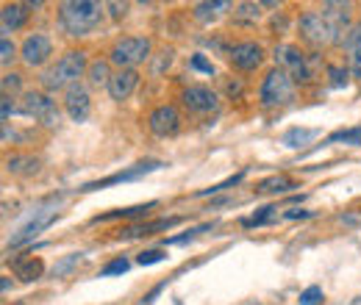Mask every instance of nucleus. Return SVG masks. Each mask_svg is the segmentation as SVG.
<instances>
[{
    "mask_svg": "<svg viewBox=\"0 0 361 305\" xmlns=\"http://www.w3.org/2000/svg\"><path fill=\"white\" fill-rule=\"evenodd\" d=\"M103 8L95 0H64L59 3V25L67 36H87L101 25Z\"/></svg>",
    "mask_w": 361,
    "mask_h": 305,
    "instance_id": "obj_1",
    "label": "nucleus"
},
{
    "mask_svg": "<svg viewBox=\"0 0 361 305\" xmlns=\"http://www.w3.org/2000/svg\"><path fill=\"white\" fill-rule=\"evenodd\" d=\"M89 70V61H87V53L84 50H67L53 67H47L45 73H42V87H45V92H67L70 87H75L78 84V78L84 75Z\"/></svg>",
    "mask_w": 361,
    "mask_h": 305,
    "instance_id": "obj_2",
    "label": "nucleus"
},
{
    "mask_svg": "<svg viewBox=\"0 0 361 305\" xmlns=\"http://www.w3.org/2000/svg\"><path fill=\"white\" fill-rule=\"evenodd\" d=\"M150 50H153V42L147 36H122L120 42H115L109 61L120 70H133L136 64L150 59Z\"/></svg>",
    "mask_w": 361,
    "mask_h": 305,
    "instance_id": "obj_3",
    "label": "nucleus"
},
{
    "mask_svg": "<svg viewBox=\"0 0 361 305\" xmlns=\"http://www.w3.org/2000/svg\"><path fill=\"white\" fill-rule=\"evenodd\" d=\"M295 95V81L283 73V70H270L258 87V103L264 108H275V105H283V103L292 101Z\"/></svg>",
    "mask_w": 361,
    "mask_h": 305,
    "instance_id": "obj_4",
    "label": "nucleus"
},
{
    "mask_svg": "<svg viewBox=\"0 0 361 305\" xmlns=\"http://www.w3.org/2000/svg\"><path fill=\"white\" fill-rule=\"evenodd\" d=\"M59 216V211H56V205H45V208H36L31 216H28V222H22L14 233H11V239H8V250H20V247H25V244H31L53 219Z\"/></svg>",
    "mask_w": 361,
    "mask_h": 305,
    "instance_id": "obj_5",
    "label": "nucleus"
},
{
    "mask_svg": "<svg viewBox=\"0 0 361 305\" xmlns=\"http://www.w3.org/2000/svg\"><path fill=\"white\" fill-rule=\"evenodd\" d=\"M275 61H278V70H283L295 84H309L311 81V70H309V59L300 47L295 45H278L272 50Z\"/></svg>",
    "mask_w": 361,
    "mask_h": 305,
    "instance_id": "obj_6",
    "label": "nucleus"
},
{
    "mask_svg": "<svg viewBox=\"0 0 361 305\" xmlns=\"http://www.w3.org/2000/svg\"><path fill=\"white\" fill-rule=\"evenodd\" d=\"M17 111L25 114V117L39 119L45 128H56L59 125V108L45 92H25L20 105H17Z\"/></svg>",
    "mask_w": 361,
    "mask_h": 305,
    "instance_id": "obj_7",
    "label": "nucleus"
},
{
    "mask_svg": "<svg viewBox=\"0 0 361 305\" xmlns=\"http://www.w3.org/2000/svg\"><path fill=\"white\" fill-rule=\"evenodd\" d=\"M320 11H323V17H325V22H328V28L334 34V42L337 45L345 42L348 31L353 28V3H337V0H331V3H323Z\"/></svg>",
    "mask_w": 361,
    "mask_h": 305,
    "instance_id": "obj_8",
    "label": "nucleus"
},
{
    "mask_svg": "<svg viewBox=\"0 0 361 305\" xmlns=\"http://www.w3.org/2000/svg\"><path fill=\"white\" fill-rule=\"evenodd\" d=\"M297 25H300V34H303V39H306L309 45H314V47L337 45V42H334V34H331V28H328V22H325V17H323V11H314V8L303 11Z\"/></svg>",
    "mask_w": 361,
    "mask_h": 305,
    "instance_id": "obj_9",
    "label": "nucleus"
},
{
    "mask_svg": "<svg viewBox=\"0 0 361 305\" xmlns=\"http://www.w3.org/2000/svg\"><path fill=\"white\" fill-rule=\"evenodd\" d=\"M147 128H150V133L159 136V139L175 136V133L181 131V114H178V108L170 105V103L153 108L150 117H147Z\"/></svg>",
    "mask_w": 361,
    "mask_h": 305,
    "instance_id": "obj_10",
    "label": "nucleus"
},
{
    "mask_svg": "<svg viewBox=\"0 0 361 305\" xmlns=\"http://www.w3.org/2000/svg\"><path fill=\"white\" fill-rule=\"evenodd\" d=\"M50 53H53V42H50V36H45V34H31V36H25V42H22V47H20V59H22L25 67H42V64L50 59Z\"/></svg>",
    "mask_w": 361,
    "mask_h": 305,
    "instance_id": "obj_11",
    "label": "nucleus"
},
{
    "mask_svg": "<svg viewBox=\"0 0 361 305\" xmlns=\"http://www.w3.org/2000/svg\"><path fill=\"white\" fill-rule=\"evenodd\" d=\"M228 61L242 73H253L264 61V47L258 42H240L228 50Z\"/></svg>",
    "mask_w": 361,
    "mask_h": 305,
    "instance_id": "obj_12",
    "label": "nucleus"
},
{
    "mask_svg": "<svg viewBox=\"0 0 361 305\" xmlns=\"http://www.w3.org/2000/svg\"><path fill=\"white\" fill-rule=\"evenodd\" d=\"M159 167H161L159 161H145V164H136V167H131V170L115 172V175H109V178H101V181H92V184H84V186H81V192H98V189H109V186H115V184L136 181V178H142V175H147V172H153V170H159Z\"/></svg>",
    "mask_w": 361,
    "mask_h": 305,
    "instance_id": "obj_13",
    "label": "nucleus"
},
{
    "mask_svg": "<svg viewBox=\"0 0 361 305\" xmlns=\"http://www.w3.org/2000/svg\"><path fill=\"white\" fill-rule=\"evenodd\" d=\"M64 108H67V114H70V119H73V122H87V119H89V114H92L89 92H87L81 84L70 87V89L64 92Z\"/></svg>",
    "mask_w": 361,
    "mask_h": 305,
    "instance_id": "obj_14",
    "label": "nucleus"
},
{
    "mask_svg": "<svg viewBox=\"0 0 361 305\" xmlns=\"http://www.w3.org/2000/svg\"><path fill=\"white\" fill-rule=\"evenodd\" d=\"M181 103H184L189 111H195V114H209V111H214V108L220 105L217 92H212L209 87H189V89H184Z\"/></svg>",
    "mask_w": 361,
    "mask_h": 305,
    "instance_id": "obj_15",
    "label": "nucleus"
},
{
    "mask_svg": "<svg viewBox=\"0 0 361 305\" xmlns=\"http://www.w3.org/2000/svg\"><path fill=\"white\" fill-rule=\"evenodd\" d=\"M28 14H31L28 3H6L3 11H0V31H3V36L20 31L28 22Z\"/></svg>",
    "mask_w": 361,
    "mask_h": 305,
    "instance_id": "obj_16",
    "label": "nucleus"
},
{
    "mask_svg": "<svg viewBox=\"0 0 361 305\" xmlns=\"http://www.w3.org/2000/svg\"><path fill=\"white\" fill-rule=\"evenodd\" d=\"M136 84H139L136 70H117V73L112 75V81H109V95H112V101H120V103L128 101V98L133 95Z\"/></svg>",
    "mask_w": 361,
    "mask_h": 305,
    "instance_id": "obj_17",
    "label": "nucleus"
},
{
    "mask_svg": "<svg viewBox=\"0 0 361 305\" xmlns=\"http://www.w3.org/2000/svg\"><path fill=\"white\" fill-rule=\"evenodd\" d=\"M345 53H348V70L353 78L361 81V22H353V28L345 36Z\"/></svg>",
    "mask_w": 361,
    "mask_h": 305,
    "instance_id": "obj_18",
    "label": "nucleus"
},
{
    "mask_svg": "<svg viewBox=\"0 0 361 305\" xmlns=\"http://www.w3.org/2000/svg\"><path fill=\"white\" fill-rule=\"evenodd\" d=\"M181 222V216H170V219H156V222H142V225H133V228H125L120 230V239H133V236H150V233H159V230H170Z\"/></svg>",
    "mask_w": 361,
    "mask_h": 305,
    "instance_id": "obj_19",
    "label": "nucleus"
},
{
    "mask_svg": "<svg viewBox=\"0 0 361 305\" xmlns=\"http://www.w3.org/2000/svg\"><path fill=\"white\" fill-rule=\"evenodd\" d=\"M6 170L11 175L28 178V175H36L39 172V158L36 156H28V153H14V156L6 158Z\"/></svg>",
    "mask_w": 361,
    "mask_h": 305,
    "instance_id": "obj_20",
    "label": "nucleus"
},
{
    "mask_svg": "<svg viewBox=\"0 0 361 305\" xmlns=\"http://www.w3.org/2000/svg\"><path fill=\"white\" fill-rule=\"evenodd\" d=\"M261 8H264V3H250V0L237 3L234 11H231V20L237 25H256L261 20Z\"/></svg>",
    "mask_w": 361,
    "mask_h": 305,
    "instance_id": "obj_21",
    "label": "nucleus"
},
{
    "mask_svg": "<svg viewBox=\"0 0 361 305\" xmlns=\"http://www.w3.org/2000/svg\"><path fill=\"white\" fill-rule=\"evenodd\" d=\"M226 8H231V3H226V0L195 3V6H192V17H195L198 22H203V25H209V22H214V20L220 17V11H226Z\"/></svg>",
    "mask_w": 361,
    "mask_h": 305,
    "instance_id": "obj_22",
    "label": "nucleus"
},
{
    "mask_svg": "<svg viewBox=\"0 0 361 305\" xmlns=\"http://www.w3.org/2000/svg\"><path fill=\"white\" fill-rule=\"evenodd\" d=\"M317 133H320L317 128H289V131L281 136V144H286V147L297 150V147H306Z\"/></svg>",
    "mask_w": 361,
    "mask_h": 305,
    "instance_id": "obj_23",
    "label": "nucleus"
},
{
    "mask_svg": "<svg viewBox=\"0 0 361 305\" xmlns=\"http://www.w3.org/2000/svg\"><path fill=\"white\" fill-rule=\"evenodd\" d=\"M14 272H17V278H20V281L31 283V281L42 278L45 264H42L39 258H22V261H17V264H14Z\"/></svg>",
    "mask_w": 361,
    "mask_h": 305,
    "instance_id": "obj_24",
    "label": "nucleus"
},
{
    "mask_svg": "<svg viewBox=\"0 0 361 305\" xmlns=\"http://www.w3.org/2000/svg\"><path fill=\"white\" fill-rule=\"evenodd\" d=\"M150 208H156V203L131 205V208H117V211H109V214H101V216H95L92 222H109V219H133V216H142V214H147Z\"/></svg>",
    "mask_w": 361,
    "mask_h": 305,
    "instance_id": "obj_25",
    "label": "nucleus"
},
{
    "mask_svg": "<svg viewBox=\"0 0 361 305\" xmlns=\"http://www.w3.org/2000/svg\"><path fill=\"white\" fill-rule=\"evenodd\" d=\"M295 189V181H289L286 175H272V178H264L256 192H264V195H281V192H289Z\"/></svg>",
    "mask_w": 361,
    "mask_h": 305,
    "instance_id": "obj_26",
    "label": "nucleus"
},
{
    "mask_svg": "<svg viewBox=\"0 0 361 305\" xmlns=\"http://www.w3.org/2000/svg\"><path fill=\"white\" fill-rule=\"evenodd\" d=\"M109 64L112 61H103V59H98V61H92L89 64V70H87V75H89V84L92 87H109V81H112V75L115 73H109Z\"/></svg>",
    "mask_w": 361,
    "mask_h": 305,
    "instance_id": "obj_27",
    "label": "nucleus"
},
{
    "mask_svg": "<svg viewBox=\"0 0 361 305\" xmlns=\"http://www.w3.org/2000/svg\"><path fill=\"white\" fill-rule=\"evenodd\" d=\"M328 144H337V142H345V144H353V147H361V128H348V131H337L325 139Z\"/></svg>",
    "mask_w": 361,
    "mask_h": 305,
    "instance_id": "obj_28",
    "label": "nucleus"
},
{
    "mask_svg": "<svg viewBox=\"0 0 361 305\" xmlns=\"http://www.w3.org/2000/svg\"><path fill=\"white\" fill-rule=\"evenodd\" d=\"M81 258H84V253H70V255H64V258L53 267V278H64L73 267H78V264H81Z\"/></svg>",
    "mask_w": 361,
    "mask_h": 305,
    "instance_id": "obj_29",
    "label": "nucleus"
},
{
    "mask_svg": "<svg viewBox=\"0 0 361 305\" xmlns=\"http://www.w3.org/2000/svg\"><path fill=\"white\" fill-rule=\"evenodd\" d=\"M214 228V222H206V225H198V228H192V230H186V233H181V236H172V239H167L164 244H186V241H192V239H198L200 233H206V230H212Z\"/></svg>",
    "mask_w": 361,
    "mask_h": 305,
    "instance_id": "obj_30",
    "label": "nucleus"
},
{
    "mask_svg": "<svg viewBox=\"0 0 361 305\" xmlns=\"http://www.w3.org/2000/svg\"><path fill=\"white\" fill-rule=\"evenodd\" d=\"M272 219H275V205H264V208H258V214L244 219V228H256V225H264V222H272Z\"/></svg>",
    "mask_w": 361,
    "mask_h": 305,
    "instance_id": "obj_31",
    "label": "nucleus"
},
{
    "mask_svg": "<svg viewBox=\"0 0 361 305\" xmlns=\"http://www.w3.org/2000/svg\"><path fill=\"white\" fill-rule=\"evenodd\" d=\"M164 258H167V250H164V247H153V250H142L136 261H139L142 267H150V264H159V261H164Z\"/></svg>",
    "mask_w": 361,
    "mask_h": 305,
    "instance_id": "obj_32",
    "label": "nucleus"
},
{
    "mask_svg": "<svg viewBox=\"0 0 361 305\" xmlns=\"http://www.w3.org/2000/svg\"><path fill=\"white\" fill-rule=\"evenodd\" d=\"M14 59H17V47H14V42H11L8 36H3V39H0V64L8 67Z\"/></svg>",
    "mask_w": 361,
    "mask_h": 305,
    "instance_id": "obj_33",
    "label": "nucleus"
},
{
    "mask_svg": "<svg viewBox=\"0 0 361 305\" xmlns=\"http://www.w3.org/2000/svg\"><path fill=\"white\" fill-rule=\"evenodd\" d=\"M128 258H115V261H109L103 269H101V278H112V275H122V272H128Z\"/></svg>",
    "mask_w": 361,
    "mask_h": 305,
    "instance_id": "obj_34",
    "label": "nucleus"
},
{
    "mask_svg": "<svg viewBox=\"0 0 361 305\" xmlns=\"http://www.w3.org/2000/svg\"><path fill=\"white\" fill-rule=\"evenodd\" d=\"M242 178H244V172H240V175H231V178H226L223 184H214V186H209V189H203L200 192V198L203 195H217V192H226V189H231V186H237Z\"/></svg>",
    "mask_w": 361,
    "mask_h": 305,
    "instance_id": "obj_35",
    "label": "nucleus"
},
{
    "mask_svg": "<svg viewBox=\"0 0 361 305\" xmlns=\"http://www.w3.org/2000/svg\"><path fill=\"white\" fill-rule=\"evenodd\" d=\"M323 303V289L320 286H309L306 292H300V305H320Z\"/></svg>",
    "mask_w": 361,
    "mask_h": 305,
    "instance_id": "obj_36",
    "label": "nucleus"
},
{
    "mask_svg": "<svg viewBox=\"0 0 361 305\" xmlns=\"http://www.w3.org/2000/svg\"><path fill=\"white\" fill-rule=\"evenodd\" d=\"M348 75H351V70H342V67H328V78H331V87H334V89L345 87V84H348Z\"/></svg>",
    "mask_w": 361,
    "mask_h": 305,
    "instance_id": "obj_37",
    "label": "nucleus"
},
{
    "mask_svg": "<svg viewBox=\"0 0 361 305\" xmlns=\"http://www.w3.org/2000/svg\"><path fill=\"white\" fill-rule=\"evenodd\" d=\"M20 84H22V78H20L17 73H6V75H3V81H0L3 95L8 98V92H17V89H20Z\"/></svg>",
    "mask_w": 361,
    "mask_h": 305,
    "instance_id": "obj_38",
    "label": "nucleus"
},
{
    "mask_svg": "<svg viewBox=\"0 0 361 305\" xmlns=\"http://www.w3.org/2000/svg\"><path fill=\"white\" fill-rule=\"evenodd\" d=\"M195 70H200V73H209V75H214V64L212 61H206L203 56H192V61H189Z\"/></svg>",
    "mask_w": 361,
    "mask_h": 305,
    "instance_id": "obj_39",
    "label": "nucleus"
},
{
    "mask_svg": "<svg viewBox=\"0 0 361 305\" xmlns=\"http://www.w3.org/2000/svg\"><path fill=\"white\" fill-rule=\"evenodd\" d=\"M11 111H14V103H11V98H6V95H3V103H0V119H3V125L8 122Z\"/></svg>",
    "mask_w": 361,
    "mask_h": 305,
    "instance_id": "obj_40",
    "label": "nucleus"
},
{
    "mask_svg": "<svg viewBox=\"0 0 361 305\" xmlns=\"http://www.w3.org/2000/svg\"><path fill=\"white\" fill-rule=\"evenodd\" d=\"M170 64H172V50H164V53H161V61L153 67V75H159V73H161L164 67H170Z\"/></svg>",
    "mask_w": 361,
    "mask_h": 305,
    "instance_id": "obj_41",
    "label": "nucleus"
},
{
    "mask_svg": "<svg viewBox=\"0 0 361 305\" xmlns=\"http://www.w3.org/2000/svg\"><path fill=\"white\" fill-rule=\"evenodd\" d=\"M106 8L112 11V17H122V14L128 11V6H125V3H106Z\"/></svg>",
    "mask_w": 361,
    "mask_h": 305,
    "instance_id": "obj_42",
    "label": "nucleus"
},
{
    "mask_svg": "<svg viewBox=\"0 0 361 305\" xmlns=\"http://www.w3.org/2000/svg\"><path fill=\"white\" fill-rule=\"evenodd\" d=\"M283 216H286V219H306V216H311V211H300V208H292V211H286Z\"/></svg>",
    "mask_w": 361,
    "mask_h": 305,
    "instance_id": "obj_43",
    "label": "nucleus"
},
{
    "mask_svg": "<svg viewBox=\"0 0 361 305\" xmlns=\"http://www.w3.org/2000/svg\"><path fill=\"white\" fill-rule=\"evenodd\" d=\"M226 92H228V95H240L242 84L240 81H228V84H226Z\"/></svg>",
    "mask_w": 361,
    "mask_h": 305,
    "instance_id": "obj_44",
    "label": "nucleus"
},
{
    "mask_svg": "<svg viewBox=\"0 0 361 305\" xmlns=\"http://www.w3.org/2000/svg\"><path fill=\"white\" fill-rule=\"evenodd\" d=\"M244 305H256V303H244Z\"/></svg>",
    "mask_w": 361,
    "mask_h": 305,
    "instance_id": "obj_45",
    "label": "nucleus"
}]
</instances>
